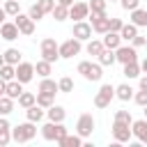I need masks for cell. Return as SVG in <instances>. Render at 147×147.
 Wrapping results in <instances>:
<instances>
[{
  "instance_id": "cell-1",
  "label": "cell",
  "mask_w": 147,
  "mask_h": 147,
  "mask_svg": "<svg viewBox=\"0 0 147 147\" xmlns=\"http://www.w3.org/2000/svg\"><path fill=\"white\" fill-rule=\"evenodd\" d=\"M34 136H37V126L30 119L23 122V124H16L11 129V140H16V142H30Z\"/></svg>"
},
{
  "instance_id": "cell-2",
  "label": "cell",
  "mask_w": 147,
  "mask_h": 147,
  "mask_svg": "<svg viewBox=\"0 0 147 147\" xmlns=\"http://www.w3.org/2000/svg\"><path fill=\"white\" fill-rule=\"evenodd\" d=\"M41 136H44V140H48V142H57L62 136H67V129H64V124L62 122H46L44 126H41Z\"/></svg>"
},
{
  "instance_id": "cell-3",
  "label": "cell",
  "mask_w": 147,
  "mask_h": 147,
  "mask_svg": "<svg viewBox=\"0 0 147 147\" xmlns=\"http://www.w3.org/2000/svg\"><path fill=\"white\" fill-rule=\"evenodd\" d=\"M41 60H46V62H51V64L60 60V51H57V44H55L53 37L41 39Z\"/></svg>"
},
{
  "instance_id": "cell-4",
  "label": "cell",
  "mask_w": 147,
  "mask_h": 147,
  "mask_svg": "<svg viewBox=\"0 0 147 147\" xmlns=\"http://www.w3.org/2000/svg\"><path fill=\"white\" fill-rule=\"evenodd\" d=\"M113 96H115V87H113L110 83H106V85L99 87V92H96V96H94V106H96V108H108L110 101H113Z\"/></svg>"
},
{
  "instance_id": "cell-5",
  "label": "cell",
  "mask_w": 147,
  "mask_h": 147,
  "mask_svg": "<svg viewBox=\"0 0 147 147\" xmlns=\"http://www.w3.org/2000/svg\"><path fill=\"white\" fill-rule=\"evenodd\" d=\"M92 131H94V117L90 113H83L76 122V133L80 138H87V136H92Z\"/></svg>"
},
{
  "instance_id": "cell-6",
  "label": "cell",
  "mask_w": 147,
  "mask_h": 147,
  "mask_svg": "<svg viewBox=\"0 0 147 147\" xmlns=\"http://www.w3.org/2000/svg\"><path fill=\"white\" fill-rule=\"evenodd\" d=\"M57 51H60V57L69 60V57H74V55H78V53H80V41H78L76 37H71V39L62 41V44L57 46Z\"/></svg>"
},
{
  "instance_id": "cell-7",
  "label": "cell",
  "mask_w": 147,
  "mask_h": 147,
  "mask_svg": "<svg viewBox=\"0 0 147 147\" xmlns=\"http://www.w3.org/2000/svg\"><path fill=\"white\" fill-rule=\"evenodd\" d=\"M87 18H90V25H92L94 32L103 34V32L110 30V18H108V14H90Z\"/></svg>"
},
{
  "instance_id": "cell-8",
  "label": "cell",
  "mask_w": 147,
  "mask_h": 147,
  "mask_svg": "<svg viewBox=\"0 0 147 147\" xmlns=\"http://www.w3.org/2000/svg\"><path fill=\"white\" fill-rule=\"evenodd\" d=\"M14 23H16V28H18V32L21 34H25V37H30V34H34V21L28 16V14H16L14 16Z\"/></svg>"
},
{
  "instance_id": "cell-9",
  "label": "cell",
  "mask_w": 147,
  "mask_h": 147,
  "mask_svg": "<svg viewBox=\"0 0 147 147\" xmlns=\"http://www.w3.org/2000/svg\"><path fill=\"white\" fill-rule=\"evenodd\" d=\"M113 138L115 142H129L131 140V124H124V122H115L113 119Z\"/></svg>"
},
{
  "instance_id": "cell-10",
  "label": "cell",
  "mask_w": 147,
  "mask_h": 147,
  "mask_svg": "<svg viewBox=\"0 0 147 147\" xmlns=\"http://www.w3.org/2000/svg\"><path fill=\"white\" fill-rule=\"evenodd\" d=\"M115 60L117 62H122V64H126V62H136L138 60V53H136V48L133 46H117L115 48Z\"/></svg>"
},
{
  "instance_id": "cell-11",
  "label": "cell",
  "mask_w": 147,
  "mask_h": 147,
  "mask_svg": "<svg viewBox=\"0 0 147 147\" xmlns=\"http://www.w3.org/2000/svg\"><path fill=\"white\" fill-rule=\"evenodd\" d=\"M32 76H34V64H30V62H18V64H16V76H14V78H16L18 83L25 85V83L32 80Z\"/></svg>"
},
{
  "instance_id": "cell-12",
  "label": "cell",
  "mask_w": 147,
  "mask_h": 147,
  "mask_svg": "<svg viewBox=\"0 0 147 147\" xmlns=\"http://www.w3.org/2000/svg\"><path fill=\"white\" fill-rule=\"evenodd\" d=\"M71 34H74L78 41H87V39H92V25H90L87 21H76Z\"/></svg>"
},
{
  "instance_id": "cell-13",
  "label": "cell",
  "mask_w": 147,
  "mask_h": 147,
  "mask_svg": "<svg viewBox=\"0 0 147 147\" xmlns=\"http://www.w3.org/2000/svg\"><path fill=\"white\" fill-rule=\"evenodd\" d=\"M131 136L136 140H140V142H147V117L131 122Z\"/></svg>"
},
{
  "instance_id": "cell-14",
  "label": "cell",
  "mask_w": 147,
  "mask_h": 147,
  "mask_svg": "<svg viewBox=\"0 0 147 147\" xmlns=\"http://www.w3.org/2000/svg\"><path fill=\"white\" fill-rule=\"evenodd\" d=\"M87 16H90L87 2H74V5L69 7V18H74V21H85Z\"/></svg>"
},
{
  "instance_id": "cell-15",
  "label": "cell",
  "mask_w": 147,
  "mask_h": 147,
  "mask_svg": "<svg viewBox=\"0 0 147 147\" xmlns=\"http://www.w3.org/2000/svg\"><path fill=\"white\" fill-rule=\"evenodd\" d=\"M18 34H21V32H18L16 23H7V21H5V23L0 25V37H2V39H7V41H14Z\"/></svg>"
},
{
  "instance_id": "cell-16",
  "label": "cell",
  "mask_w": 147,
  "mask_h": 147,
  "mask_svg": "<svg viewBox=\"0 0 147 147\" xmlns=\"http://www.w3.org/2000/svg\"><path fill=\"white\" fill-rule=\"evenodd\" d=\"M103 48H117L119 44H122V37H119V32H113V30H108V32H103Z\"/></svg>"
},
{
  "instance_id": "cell-17",
  "label": "cell",
  "mask_w": 147,
  "mask_h": 147,
  "mask_svg": "<svg viewBox=\"0 0 147 147\" xmlns=\"http://www.w3.org/2000/svg\"><path fill=\"white\" fill-rule=\"evenodd\" d=\"M44 115H46V108H41V106H37V103H32L30 108H25V117L30 119V122H41L44 119Z\"/></svg>"
},
{
  "instance_id": "cell-18",
  "label": "cell",
  "mask_w": 147,
  "mask_h": 147,
  "mask_svg": "<svg viewBox=\"0 0 147 147\" xmlns=\"http://www.w3.org/2000/svg\"><path fill=\"white\" fill-rule=\"evenodd\" d=\"M46 117L51 119V122H64V117H67V110L62 108V106H51V108H46Z\"/></svg>"
},
{
  "instance_id": "cell-19",
  "label": "cell",
  "mask_w": 147,
  "mask_h": 147,
  "mask_svg": "<svg viewBox=\"0 0 147 147\" xmlns=\"http://www.w3.org/2000/svg\"><path fill=\"white\" fill-rule=\"evenodd\" d=\"M131 23L138 28H147V9H140V7L131 9Z\"/></svg>"
},
{
  "instance_id": "cell-20",
  "label": "cell",
  "mask_w": 147,
  "mask_h": 147,
  "mask_svg": "<svg viewBox=\"0 0 147 147\" xmlns=\"http://www.w3.org/2000/svg\"><path fill=\"white\" fill-rule=\"evenodd\" d=\"M96 57H99V64H101V67H113V64L117 62V60H115V51H113V48H103Z\"/></svg>"
},
{
  "instance_id": "cell-21",
  "label": "cell",
  "mask_w": 147,
  "mask_h": 147,
  "mask_svg": "<svg viewBox=\"0 0 147 147\" xmlns=\"http://www.w3.org/2000/svg\"><path fill=\"white\" fill-rule=\"evenodd\" d=\"M21 92H23V83H18L16 78H14V80H7V87H5V94H7V96H11V99L16 101Z\"/></svg>"
},
{
  "instance_id": "cell-22",
  "label": "cell",
  "mask_w": 147,
  "mask_h": 147,
  "mask_svg": "<svg viewBox=\"0 0 147 147\" xmlns=\"http://www.w3.org/2000/svg\"><path fill=\"white\" fill-rule=\"evenodd\" d=\"M115 96H117L119 101H129V99H133V87L126 85V83H122V85L115 87Z\"/></svg>"
},
{
  "instance_id": "cell-23",
  "label": "cell",
  "mask_w": 147,
  "mask_h": 147,
  "mask_svg": "<svg viewBox=\"0 0 147 147\" xmlns=\"http://www.w3.org/2000/svg\"><path fill=\"white\" fill-rule=\"evenodd\" d=\"M57 145H60V147H80V145H83V138H80L78 133H76V136H69V133H67V136H62V138L57 140Z\"/></svg>"
},
{
  "instance_id": "cell-24",
  "label": "cell",
  "mask_w": 147,
  "mask_h": 147,
  "mask_svg": "<svg viewBox=\"0 0 147 147\" xmlns=\"http://www.w3.org/2000/svg\"><path fill=\"white\" fill-rule=\"evenodd\" d=\"M34 103L41 106V108H51L55 103V94H51V92H37V101Z\"/></svg>"
},
{
  "instance_id": "cell-25",
  "label": "cell",
  "mask_w": 147,
  "mask_h": 147,
  "mask_svg": "<svg viewBox=\"0 0 147 147\" xmlns=\"http://www.w3.org/2000/svg\"><path fill=\"white\" fill-rule=\"evenodd\" d=\"M136 34H138V25H133V23H124L122 30H119V37L126 39V41H131Z\"/></svg>"
},
{
  "instance_id": "cell-26",
  "label": "cell",
  "mask_w": 147,
  "mask_h": 147,
  "mask_svg": "<svg viewBox=\"0 0 147 147\" xmlns=\"http://www.w3.org/2000/svg\"><path fill=\"white\" fill-rule=\"evenodd\" d=\"M2 57H5L7 64H14V67H16V64L21 62V51H18V48H7V51L2 53Z\"/></svg>"
},
{
  "instance_id": "cell-27",
  "label": "cell",
  "mask_w": 147,
  "mask_h": 147,
  "mask_svg": "<svg viewBox=\"0 0 147 147\" xmlns=\"http://www.w3.org/2000/svg\"><path fill=\"white\" fill-rule=\"evenodd\" d=\"M122 74H124L126 78H138V76H140V62H138V60H136V62H126Z\"/></svg>"
},
{
  "instance_id": "cell-28",
  "label": "cell",
  "mask_w": 147,
  "mask_h": 147,
  "mask_svg": "<svg viewBox=\"0 0 147 147\" xmlns=\"http://www.w3.org/2000/svg\"><path fill=\"white\" fill-rule=\"evenodd\" d=\"M53 18L55 21H64V18H69V7L67 5H60V2H55V7H53Z\"/></svg>"
},
{
  "instance_id": "cell-29",
  "label": "cell",
  "mask_w": 147,
  "mask_h": 147,
  "mask_svg": "<svg viewBox=\"0 0 147 147\" xmlns=\"http://www.w3.org/2000/svg\"><path fill=\"white\" fill-rule=\"evenodd\" d=\"M37 90H39V92H51V94L60 92V90H57V83H55V80H51L48 76H46V78H41V83H39V87H37Z\"/></svg>"
},
{
  "instance_id": "cell-30",
  "label": "cell",
  "mask_w": 147,
  "mask_h": 147,
  "mask_svg": "<svg viewBox=\"0 0 147 147\" xmlns=\"http://www.w3.org/2000/svg\"><path fill=\"white\" fill-rule=\"evenodd\" d=\"M101 76H103L101 64H92V62H90V69L85 71V78H87V80H101Z\"/></svg>"
},
{
  "instance_id": "cell-31",
  "label": "cell",
  "mask_w": 147,
  "mask_h": 147,
  "mask_svg": "<svg viewBox=\"0 0 147 147\" xmlns=\"http://www.w3.org/2000/svg\"><path fill=\"white\" fill-rule=\"evenodd\" d=\"M16 101H18V106H21V108H30V106L37 101V96H34L32 92H21Z\"/></svg>"
},
{
  "instance_id": "cell-32",
  "label": "cell",
  "mask_w": 147,
  "mask_h": 147,
  "mask_svg": "<svg viewBox=\"0 0 147 147\" xmlns=\"http://www.w3.org/2000/svg\"><path fill=\"white\" fill-rule=\"evenodd\" d=\"M11 110H14V99L7 96V94H2L0 96V115H9Z\"/></svg>"
},
{
  "instance_id": "cell-33",
  "label": "cell",
  "mask_w": 147,
  "mask_h": 147,
  "mask_svg": "<svg viewBox=\"0 0 147 147\" xmlns=\"http://www.w3.org/2000/svg\"><path fill=\"white\" fill-rule=\"evenodd\" d=\"M51 69H53V64H51V62H46V60H41V62H37V64H34V74H39L41 78L51 76Z\"/></svg>"
},
{
  "instance_id": "cell-34",
  "label": "cell",
  "mask_w": 147,
  "mask_h": 147,
  "mask_svg": "<svg viewBox=\"0 0 147 147\" xmlns=\"http://www.w3.org/2000/svg\"><path fill=\"white\" fill-rule=\"evenodd\" d=\"M14 76H16V67L5 62V64L0 67V78H2V80H14Z\"/></svg>"
},
{
  "instance_id": "cell-35",
  "label": "cell",
  "mask_w": 147,
  "mask_h": 147,
  "mask_svg": "<svg viewBox=\"0 0 147 147\" xmlns=\"http://www.w3.org/2000/svg\"><path fill=\"white\" fill-rule=\"evenodd\" d=\"M85 51H87V55H99V53L103 51V41L90 39V41H87V46H85Z\"/></svg>"
},
{
  "instance_id": "cell-36",
  "label": "cell",
  "mask_w": 147,
  "mask_h": 147,
  "mask_svg": "<svg viewBox=\"0 0 147 147\" xmlns=\"http://www.w3.org/2000/svg\"><path fill=\"white\" fill-rule=\"evenodd\" d=\"M90 14H106V0H90Z\"/></svg>"
},
{
  "instance_id": "cell-37",
  "label": "cell",
  "mask_w": 147,
  "mask_h": 147,
  "mask_svg": "<svg viewBox=\"0 0 147 147\" xmlns=\"http://www.w3.org/2000/svg\"><path fill=\"white\" fill-rule=\"evenodd\" d=\"M57 90H60V92H64V94H69V92L74 90V80H71L69 76H62V78L57 80Z\"/></svg>"
},
{
  "instance_id": "cell-38",
  "label": "cell",
  "mask_w": 147,
  "mask_h": 147,
  "mask_svg": "<svg viewBox=\"0 0 147 147\" xmlns=\"http://www.w3.org/2000/svg\"><path fill=\"white\" fill-rule=\"evenodd\" d=\"M18 5H21L18 0H7V2L2 5V9H5V14H7V16H16V14L21 11V9H18Z\"/></svg>"
},
{
  "instance_id": "cell-39",
  "label": "cell",
  "mask_w": 147,
  "mask_h": 147,
  "mask_svg": "<svg viewBox=\"0 0 147 147\" xmlns=\"http://www.w3.org/2000/svg\"><path fill=\"white\" fill-rule=\"evenodd\" d=\"M115 122H124V124H131L133 117L129 110H115Z\"/></svg>"
},
{
  "instance_id": "cell-40",
  "label": "cell",
  "mask_w": 147,
  "mask_h": 147,
  "mask_svg": "<svg viewBox=\"0 0 147 147\" xmlns=\"http://www.w3.org/2000/svg\"><path fill=\"white\" fill-rule=\"evenodd\" d=\"M37 7H39L44 14H51L53 7H55V0H37Z\"/></svg>"
},
{
  "instance_id": "cell-41",
  "label": "cell",
  "mask_w": 147,
  "mask_h": 147,
  "mask_svg": "<svg viewBox=\"0 0 147 147\" xmlns=\"http://www.w3.org/2000/svg\"><path fill=\"white\" fill-rule=\"evenodd\" d=\"M11 142V129H0V147Z\"/></svg>"
},
{
  "instance_id": "cell-42",
  "label": "cell",
  "mask_w": 147,
  "mask_h": 147,
  "mask_svg": "<svg viewBox=\"0 0 147 147\" xmlns=\"http://www.w3.org/2000/svg\"><path fill=\"white\" fill-rule=\"evenodd\" d=\"M28 16H30L32 21H39V18H44V11H41V9L37 7V5H32V7L28 9Z\"/></svg>"
},
{
  "instance_id": "cell-43",
  "label": "cell",
  "mask_w": 147,
  "mask_h": 147,
  "mask_svg": "<svg viewBox=\"0 0 147 147\" xmlns=\"http://www.w3.org/2000/svg\"><path fill=\"white\" fill-rule=\"evenodd\" d=\"M133 101H136L138 106H147V90L136 92V94H133Z\"/></svg>"
},
{
  "instance_id": "cell-44",
  "label": "cell",
  "mask_w": 147,
  "mask_h": 147,
  "mask_svg": "<svg viewBox=\"0 0 147 147\" xmlns=\"http://www.w3.org/2000/svg\"><path fill=\"white\" fill-rule=\"evenodd\" d=\"M119 5H122V9H126V11H131V9H136V7H140V0H119Z\"/></svg>"
},
{
  "instance_id": "cell-45",
  "label": "cell",
  "mask_w": 147,
  "mask_h": 147,
  "mask_svg": "<svg viewBox=\"0 0 147 147\" xmlns=\"http://www.w3.org/2000/svg\"><path fill=\"white\" fill-rule=\"evenodd\" d=\"M131 44H133V48H140V46H145V44H147V37H142V34H136V37L131 39Z\"/></svg>"
},
{
  "instance_id": "cell-46",
  "label": "cell",
  "mask_w": 147,
  "mask_h": 147,
  "mask_svg": "<svg viewBox=\"0 0 147 147\" xmlns=\"http://www.w3.org/2000/svg\"><path fill=\"white\" fill-rule=\"evenodd\" d=\"M122 25H124V23H122V18H110V30H113V32H119V30H122Z\"/></svg>"
},
{
  "instance_id": "cell-47",
  "label": "cell",
  "mask_w": 147,
  "mask_h": 147,
  "mask_svg": "<svg viewBox=\"0 0 147 147\" xmlns=\"http://www.w3.org/2000/svg\"><path fill=\"white\" fill-rule=\"evenodd\" d=\"M87 69H90V62H80V64H78V74H83V76H85V71H87Z\"/></svg>"
},
{
  "instance_id": "cell-48",
  "label": "cell",
  "mask_w": 147,
  "mask_h": 147,
  "mask_svg": "<svg viewBox=\"0 0 147 147\" xmlns=\"http://www.w3.org/2000/svg\"><path fill=\"white\" fill-rule=\"evenodd\" d=\"M140 90H147V76L140 78Z\"/></svg>"
},
{
  "instance_id": "cell-49",
  "label": "cell",
  "mask_w": 147,
  "mask_h": 147,
  "mask_svg": "<svg viewBox=\"0 0 147 147\" xmlns=\"http://www.w3.org/2000/svg\"><path fill=\"white\" fill-rule=\"evenodd\" d=\"M5 87H7V80H2V78H0V96L5 94Z\"/></svg>"
},
{
  "instance_id": "cell-50",
  "label": "cell",
  "mask_w": 147,
  "mask_h": 147,
  "mask_svg": "<svg viewBox=\"0 0 147 147\" xmlns=\"http://www.w3.org/2000/svg\"><path fill=\"white\" fill-rule=\"evenodd\" d=\"M140 71H145V74H147V57L140 62Z\"/></svg>"
},
{
  "instance_id": "cell-51",
  "label": "cell",
  "mask_w": 147,
  "mask_h": 147,
  "mask_svg": "<svg viewBox=\"0 0 147 147\" xmlns=\"http://www.w3.org/2000/svg\"><path fill=\"white\" fill-rule=\"evenodd\" d=\"M57 2H60V5H67V7H71V5H74V0H57Z\"/></svg>"
},
{
  "instance_id": "cell-52",
  "label": "cell",
  "mask_w": 147,
  "mask_h": 147,
  "mask_svg": "<svg viewBox=\"0 0 147 147\" xmlns=\"http://www.w3.org/2000/svg\"><path fill=\"white\" fill-rule=\"evenodd\" d=\"M5 16H7V14H5V9H2V7H0V25H2V23H5Z\"/></svg>"
},
{
  "instance_id": "cell-53",
  "label": "cell",
  "mask_w": 147,
  "mask_h": 147,
  "mask_svg": "<svg viewBox=\"0 0 147 147\" xmlns=\"http://www.w3.org/2000/svg\"><path fill=\"white\" fill-rule=\"evenodd\" d=\"M2 64H5V57H2V55H0V67H2Z\"/></svg>"
},
{
  "instance_id": "cell-54",
  "label": "cell",
  "mask_w": 147,
  "mask_h": 147,
  "mask_svg": "<svg viewBox=\"0 0 147 147\" xmlns=\"http://www.w3.org/2000/svg\"><path fill=\"white\" fill-rule=\"evenodd\" d=\"M142 108H145V110H142V113H145V117H147V106H142Z\"/></svg>"
},
{
  "instance_id": "cell-55",
  "label": "cell",
  "mask_w": 147,
  "mask_h": 147,
  "mask_svg": "<svg viewBox=\"0 0 147 147\" xmlns=\"http://www.w3.org/2000/svg\"><path fill=\"white\" fill-rule=\"evenodd\" d=\"M110 2H119V0H110Z\"/></svg>"
},
{
  "instance_id": "cell-56",
  "label": "cell",
  "mask_w": 147,
  "mask_h": 147,
  "mask_svg": "<svg viewBox=\"0 0 147 147\" xmlns=\"http://www.w3.org/2000/svg\"><path fill=\"white\" fill-rule=\"evenodd\" d=\"M18 2H21V0H18Z\"/></svg>"
}]
</instances>
